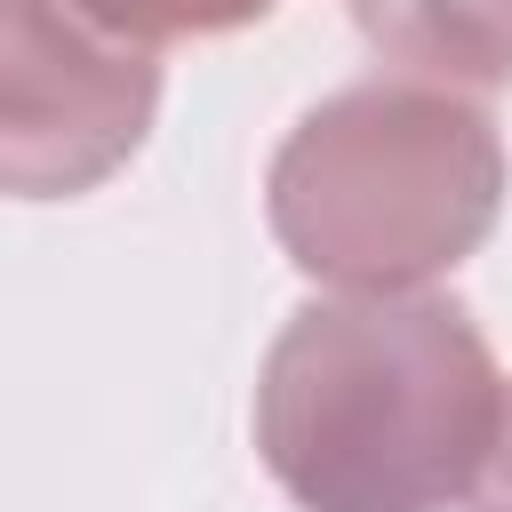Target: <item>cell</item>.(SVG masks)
<instances>
[{"instance_id":"obj_1","label":"cell","mask_w":512,"mask_h":512,"mask_svg":"<svg viewBox=\"0 0 512 512\" xmlns=\"http://www.w3.org/2000/svg\"><path fill=\"white\" fill-rule=\"evenodd\" d=\"M504 368L456 296H312L256 368V456L296 512L464 504Z\"/></svg>"},{"instance_id":"obj_2","label":"cell","mask_w":512,"mask_h":512,"mask_svg":"<svg viewBox=\"0 0 512 512\" xmlns=\"http://www.w3.org/2000/svg\"><path fill=\"white\" fill-rule=\"evenodd\" d=\"M504 208L496 120L432 80H352L320 96L264 168L280 256L336 296H424Z\"/></svg>"},{"instance_id":"obj_3","label":"cell","mask_w":512,"mask_h":512,"mask_svg":"<svg viewBox=\"0 0 512 512\" xmlns=\"http://www.w3.org/2000/svg\"><path fill=\"white\" fill-rule=\"evenodd\" d=\"M160 112V56L80 0H0V200H80L120 176Z\"/></svg>"},{"instance_id":"obj_4","label":"cell","mask_w":512,"mask_h":512,"mask_svg":"<svg viewBox=\"0 0 512 512\" xmlns=\"http://www.w3.org/2000/svg\"><path fill=\"white\" fill-rule=\"evenodd\" d=\"M360 40L408 80L488 96L512 88V0H344Z\"/></svg>"},{"instance_id":"obj_5","label":"cell","mask_w":512,"mask_h":512,"mask_svg":"<svg viewBox=\"0 0 512 512\" xmlns=\"http://www.w3.org/2000/svg\"><path fill=\"white\" fill-rule=\"evenodd\" d=\"M104 32L136 40V48H168V40H216V32H240L256 16H272L280 0H80Z\"/></svg>"},{"instance_id":"obj_6","label":"cell","mask_w":512,"mask_h":512,"mask_svg":"<svg viewBox=\"0 0 512 512\" xmlns=\"http://www.w3.org/2000/svg\"><path fill=\"white\" fill-rule=\"evenodd\" d=\"M464 512H512V376H504V400H496V432H488V456L464 488Z\"/></svg>"}]
</instances>
